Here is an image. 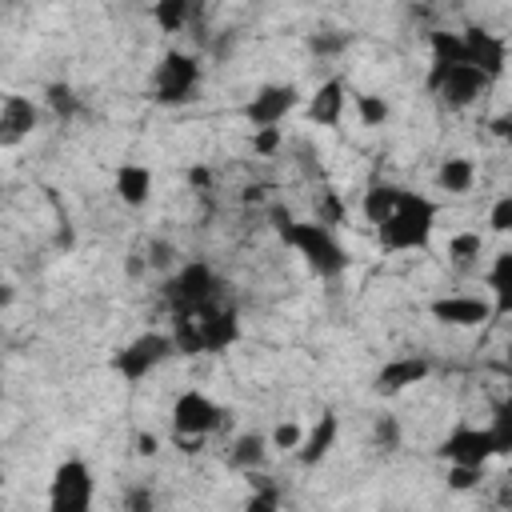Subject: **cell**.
<instances>
[{"label":"cell","instance_id":"1","mask_svg":"<svg viewBox=\"0 0 512 512\" xmlns=\"http://www.w3.org/2000/svg\"><path fill=\"white\" fill-rule=\"evenodd\" d=\"M272 220H276V232H280L284 248H292V252L304 260V268H308L312 276H320V280H340V276L348 272L352 256H348V248L340 244V236H336L332 228H324L320 220L284 216L280 208L272 212Z\"/></svg>","mask_w":512,"mask_h":512},{"label":"cell","instance_id":"2","mask_svg":"<svg viewBox=\"0 0 512 512\" xmlns=\"http://www.w3.org/2000/svg\"><path fill=\"white\" fill-rule=\"evenodd\" d=\"M440 224V200L416 188L400 192L396 212L376 228V244L384 256H404V252H424L436 236Z\"/></svg>","mask_w":512,"mask_h":512},{"label":"cell","instance_id":"3","mask_svg":"<svg viewBox=\"0 0 512 512\" xmlns=\"http://www.w3.org/2000/svg\"><path fill=\"white\" fill-rule=\"evenodd\" d=\"M220 300H224V280L204 260H184L164 280V304H168L172 316H196L200 308L220 304Z\"/></svg>","mask_w":512,"mask_h":512},{"label":"cell","instance_id":"4","mask_svg":"<svg viewBox=\"0 0 512 512\" xmlns=\"http://www.w3.org/2000/svg\"><path fill=\"white\" fill-rule=\"evenodd\" d=\"M44 512H96V472L84 456H64L52 468Z\"/></svg>","mask_w":512,"mask_h":512},{"label":"cell","instance_id":"5","mask_svg":"<svg viewBox=\"0 0 512 512\" xmlns=\"http://www.w3.org/2000/svg\"><path fill=\"white\" fill-rule=\"evenodd\" d=\"M176 356V344H172V332L164 328H148V332H140V336H132L128 344H120L116 352H112V372L120 376V380H128V384H140V380H148L160 364H168Z\"/></svg>","mask_w":512,"mask_h":512},{"label":"cell","instance_id":"6","mask_svg":"<svg viewBox=\"0 0 512 512\" xmlns=\"http://www.w3.org/2000/svg\"><path fill=\"white\" fill-rule=\"evenodd\" d=\"M172 436H216L232 424V408H224L220 400H212L208 392L200 388H184L176 400H172Z\"/></svg>","mask_w":512,"mask_h":512},{"label":"cell","instance_id":"7","mask_svg":"<svg viewBox=\"0 0 512 512\" xmlns=\"http://www.w3.org/2000/svg\"><path fill=\"white\" fill-rule=\"evenodd\" d=\"M300 104H304L300 84H292V80H268V84H260V88L244 100V120L252 124V132H260V128H280Z\"/></svg>","mask_w":512,"mask_h":512},{"label":"cell","instance_id":"8","mask_svg":"<svg viewBox=\"0 0 512 512\" xmlns=\"http://www.w3.org/2000/svg\"><path fill=\"white\" fill-rule=\"evenodd\" d=\"M424 88H428L444 108L464 112V108H472V104L492 88V80H488L480 68H472V64H456V68H448V72H428Z\"/></svg>","mask_w":512,"mask_h":512},{"label":"cell","instance_id":"9","mask_svg":"<svg viewBox=\"0 0 512 512\" xmlns=\"http://www.w3.org/2000/svg\"><path fill=\"white\" fill-rule=\"evenodd\" d=\"M152 88H156V100L160 104H184V100H192L196 88H200V60L192 52H180V48L164 52L160 64H156Z\"/></svg>","mask_w":512,"mask_h":512},{"label":"cell","instance_id":"10","mask_svg":"<svg viewBox=\"0 0 512 512\" xmlns=\"http://www.w3.org/2000/svg\"><path fill=\"white\" fill-rule=\"evenodd\" d=\"M436 456L444 464H464V468H484L496 452V440H492V428L488 424H456L440 444H436Z\"/></svg>","mask_w":512,"mask_h":512},{"label":"cell","instance_id":"11","mask_svg":"<svg viewBox=\"0 0 512 512\" xmlns=\"http://www.w3.org/2000/svg\"><path fill=\"white\" fill-rule=\"evenodd\" d=\"M460 44H464V64H472V68H480L492 84L508 72V36H500V32H492V28H480V24H468V28H460Z\"/></svg>","mask_w":512,"mask_h":512},{"label":"cell","instance_id":"12","mask_svg":"<svg viewBox=\"0 0 512 512\" xmlns=\"http://www.w3.org/2000/svg\"><path fill=\"white\" fill-rule=\"evenodd\" d=\"M428 316L444 328H484L492 324V300L488 296H476V292H448V296H436L428 300Z\"/></svg>","mask_w":512,"mask_h":512},{"label":"cell","instance_id":"13","mask_svg":"<svg viewBox=\"0 0 512 512\" xmlns=\"http://www.w3.org/2000/svg\"><path fill=\"white\" fill-rule=\"evenodd\" d=\"M192 320H196V328H200V340H204V356H220V352H228V348L240 340V332H244V324H240V312H236L228 300L200 308Z\"/></svg>","mask_w":512,"mask_h":512},{"label":"cell","instance_id":"14","mask_svg":"<svg viewBox=\"0 0 512 512\" xmlns=\"http://www.w3.org/2000/svg\"><path fill=\"white\" fill-rule=\"evenodd\" d=\"M428 376H432V360H428L424 352L392 356V360H384V364L376 368V376H372V392H376V396H400V392L424 384Z\"/></svg>","mask_w":512,"mask_h":512},{"label":"cell","instance_id":"15","mask_svg":"<svg viewBox=\"0 0 512 512\" xmlns=\"http://www.w3.org/2000/svg\"><path fill=\"white\" fill-rule=\"evenodd\" d=\"M40 120H44V108H40L32 96L8 92V96L0 100V148L24 144V140L40 128Z\"/></svg>","mask_w":512,"mask_h":512},{"label":"cell","instance_id":"16","mask_svg":"<svg viewBox=\"0 0 512 512\" xmlns=\"http://www.w3.org/2000/svg\"><path fill=\"white\" fill-rule=\"evenodd\" d=\"M348 104H352L348 80H344V76H328V80H320V84L312 88V96L304 100V116H308V124H316V128H336V124L344 120Z\"/></svg>","mask_w":512,"mask_h":512},{"label":"cell","instance_id":"17","mask_svg":"<svg viewBox=\"0 0 512 512\" xmlns=\"http://www.w3.org/2000/svg\"><path fill=\"white\" fill-rule=\"evenodd\" d=\"M112 192L124 208H144L156 192V172L148 164H136V160H124L112 176Z\"/></svg>","mask_w":512,"mask_h":512},{"label":"cell","instance_id":"18","mask_svg":"<svg viewBox=\"0 0 512 512\" xmlns=\"http://www.w3.org/2000/svg\"><path fill=\"white\" fill-rule=\"evenodd\" d=\"M336 440H340V416L336 412H320V420L308 428V436H304V444H300V452L292 460L300 468H320L332 456Z\"/></svg>","mask_w":512,"mask_h":512},{"label":"cell","instance_id":"19","mask_svg":"<svg viewBox=\"0 0 512 512\" xmlns=\"http://www.w3.org/2000/svg\"><path fill=\"white\" fill-rule=\"evenodd\" d=\"M484 288L492 300V316H512V248H500L484 268Z\"/></svg>","mask_w":512,"mask_h":512},{"label":"cell","instance_id":"20","mask_svg":"<svg viewBox=\"0 0 512 512\" xmlns=\"http://www.w3.org/2000/svg\"><path fill=\"white\" fill-rule=\"evenodd\" d=\"M476 160L472 156H444L440 164H436V192H444V196H468L472 188H476Z\"/></svg>","mask_w":512,"mask_h":512},{"label":"cell","instance_id":"21","mask_svg":"<svg viewBox=\"0 0 512 512\" xmlns=\"http://www.w3.org/2000/svg\"><path fill=\"white\" fill-rule=\"evenodd\" d=\"M268 452H272V444H268V432H240V436L228 444V452H224V456H228V468L256 476V472L264 468Z\"/></svg>","mask_w":512,"mask_h":512},{"label":"cell","instance_id":"22","mask_svg":"<svg viewBox=\"0 0 512 512\" xmlns=\"http://www.w3.org/2000/svg\"><path fill=\"white\" fill-rule=\"evenodd\" d=\"M400 192H404V184H392V180H376V184H368V188L360 192V216H364L372 228H380V224L396 212Z\"/></svg>","mask_w":512,"mask_h":512},{"label":"cell","instance_id":"23","mask_svg":"<svg viewBox=\"0 0 512 512\" xmlns=\"http://www.w3.org/2000/svg\"><path fill=\"white\" fill-rule=\"evenodd\" d=\"M352 112L360 128H384L392 120V104L380 92H352Z\"/></svg>","mask_w":512,"mask_h":512},{"label":"cell","instance_id":"24","mask_svg":"<svg viewBox=\"0 0 512 512\" xmlns=\"http://www.w3.org/2000/svg\"><path fill=\"white\" fill-rule=\"evenodd\" d=\"M444 252H448L452 264H472V260L484 256V232L480 228H460V232L448 236V248Z\"/></svg>","mask_w":512,"mask_h":512},{"label":"cell","instance_id":"25","mask_svg":"<svg viewBox=\"0 0 512 512\" xmlns=\"http://www.w3.org/2000/svg\"><path fill=\"white\" fill-rule=\"evenodd\" d=\"M168 332H172L176 356H204V340H200V328H196L192 316H172Z\"/></svg>","mask_w":512,"mask_h":512},{"label":"cell","instance_id":"26","mask_svg":"<svg viewBox=\"0 0 512 512\" xmlns=\"http://www.w3.org/2000/svg\"><path fill=\"white\" fill-rule=\"evenodd\" d=\"M284 504V488L272 484V480H252V492L248 500L240 504V512H280Z\"/></svg>","mask_w":512,"mask_h":512},{"label":"cell","instance_id":"27","mask_svg":"<svg viewBox=\"0 0 512 512\" xmlns=\"http://www.w3.org/2000/svg\"><path fill=\"white\" fill-rule=\"evenodd\" d=\"M304 436H308V428H304L300 420H280V424L268 432V444H272V452H280V456H296L300 444H304Z\"/></svg>","mask_w":512,"mask_h":512},{"label":"cell","instance_id":"28","mask_svg":"<svg viewBox=\"0 0 512 512\" xmlns=\"http://www.w3.org/2000/svg\"><path fill=\"white\" fill-rule=\"evenodd\" d=\"M152 20L160 24V32H180L192 20V4L188 0H160L152 8Z\"/></svg>","mask_w":512,"mask_h":512},{"label":"cell","instance_id":"29","mask_svg":"<svg viewBox=\"0 0 512 512\" xmlns=\"http://www.w3.org/2000/svg\"><path fill=\"white\" fill-rule=\"evenodd\" d=\"M44 108H48L52 116H60V120H68V116H76V108H80V100H76V92H72V84H64V80H52V84L44 88Z\"/></svg>","mask_w":512,"mask_h":512},{"label":"cell","instance_id":"30","mask_svg":"<svg viewBox=\"0 0 512 512\" xmlns=\"http://www.w3.org/2000/svg\"><path fill=\"white\" fill-rule=\"evenodd\" d=\"M484 224H488L492 236H512V192H504V196H496V200L488 204Z\"/></svg>","mask_w":512,"mask_h":512},{"label":"cell","instance_id":"31","mask_svg":"<svg viewBox=\"0 0 512 512\" xmlns=\"http://www.w3.org/2000/svg\"><path fill=\"white\" fill-rule=\"evenodd\" d=\"M372 440H376V448H384V452H396V448H400V440H404V432H400V420H396L392 412L376 416V424H372Z\"/></svg>","mask_w":512,"mask_h":512},{"label":"cell","instance_id":"32","mask_svg":"<svg viewBox=\"0 0 512 512\" xmlns=\"http://www.w3.org/2000/svg\"><path fill=\"white\" fill-rule=\"evenodd\" d=\"M316 220H320L324 228L344 224V200H340L332 188H324V192H320V200H316Z\"/></svg>","mask_w":512,"mask_h":512},{"label":"cell","instance_id":"33","mask_svg":"<svg viewBox=\"0 0 512 512\" xmlns=\"http://www.w3.org/2000/svg\"><path fill=\"white\" fill-rule=\"evenodd\" d=\"M488 428H492L496 452H500V456H512V412H508L504 404L496 408V416H492V424H488Z\"/></svg>","mask_w":512,"mask_h":512},{"label":"cell","instance_id":"34","mask_svg":"<svg viewBox=\"0 0 512 512\" xmlns=\"http://www.w3.org/2000/svg\"><path fill=\"white\" fill-rule=\"evenodd\" d=\"M124 512H156V492L148 484H128L124 488Z\"/></svg>","mask_w":512,"mask_h":512},{"label":"cell","instance_id":"35","mask_svg":"<svg viewBox=\"0 0 512 512\" xmlns=\"http://www.w3.org/2000/svg\"><path fill=\"white\" fill-rule=\"evenodd\" d=\"M484 480V468H464V464H448V488L452 492H472Z\"/></svg>","mask_w":512,"mask_h":512},{"label":"cell","instance_id":"36","mask_svg":"<svg viewBox=\"0 0 512 512\" xmlns=\"http://www.w3.org/2000/svg\"><path fill=\"white\" fill-rule=\"evenodd\" d=\"M284 148V132L280 128H260V132H252V152L256 156H276Z\"/></svg>","mask_w":512,"mask_h":512},{"label":"cell","instance_id":"37","mask_svg":"<svg viewBox=\"0 0 512 512\" xmlns=\"http://www.w3.org/2000/svg\"><path fill=\"white\" fill-rule=\"evenodd\" d=\"M488 132L512 148V112H500V116H492V120H488Z\"/></svg>","mask_w":512,"mask_h":512},{"label":"cell","instance_id":"38","mask_svg":"<svg viewBox=\"0 0 512 512\" xmlns=\"http://www.w3.org/2000/svg\"><path fill=\"white\" fill-rule=\"evenodd\" d=\"M160 452V436H152V432H136V456H156Z\"/></svg>","mask_w":512,"mask_h":512},{"label":"cell","instance_id":"39","mask_svg":"<svg viewBox=\"0 0 512 512\" xmlns=\"http://www.w3.org/2000/svg\"><path fill=\"white\" fill-rule=\"evenodd\" d=\"M172 444H176L184 456H196V452L204 448V440H200V436H172Z\"/></svg>","mask_w":512,"mask_h":512},{"label":"cell","instance_id":"40","mask_svg":"<svg viewBox=\"0 0 512 512\" xmlns=\"http://www.w3.org/2000/svg\"><path fill=\"white\" fill-rule=\"evenodd\" d=\"M168 260H172V244H152L148 264H168Z\"/></svg>","mask_w":512,"mask_h":512},{"label":"cell","instance_id":"41","mask_svg":"<svg viewBox=\"0 0 512 512\" xmlns=\"http://www.w3.org/2000/svg\"><path fill=\"white\" fill-rule=\"evenodd\" d=\"M208 180H212V172H208V168H192V172H188V184H192V188H204Z\"/></svg>","mask_w":512,"mask_h":512},{"label":"cell","instance_id":"42","mask_svg":"<svg viewBox=\"0 0 512 512\" xmlns=\"http://www.w3.org/2000/svg\"><path fill=\"white\" fill-rule=\"evenodd\" d=\"M504 408L512 412V372H508V400H504Z\"/></svg>","mask_w":512,"mask_h":512},{"label":"cell","instance_id":"43","mask_svg":"<svg viewBox=\"0 0 512 512\" xmlns=\"http://www.w3.org/2000/svg\"><path fill=\"white\" fill-rule=\"evenodd\" d=\"M492 512H508V508H492Z\"/></svg>","mask_w":512,"mask_h":512}]
</instances>
